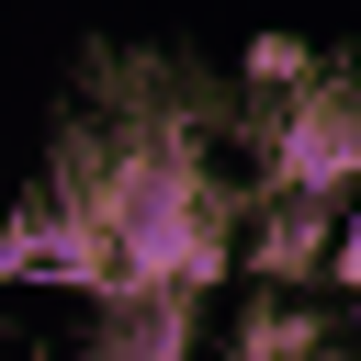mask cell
I'll list each match as a JSON object with an SVG mask.
<instances>
[{
  "mask_svg": "<svg viewBox=\"0 0 361 361\" xmlns=\"http://www.w3.org/2000/svg\"><path fill=\"white\" fill-rule=\"evenodd\" d=\"M248 79H259V90H271V79H293V90H305V79H327V68H316L293 34H259V45H248Z\"/></svg>",
  "mask_w": 361,
  "mask_h": 361,
  "instance_id": "3",
  "label": "cell"
},
{
  "mask_svg": "<svg viewBox=\"0 0 361 361\" xmlns=\"http://www.w3.org/2000/svg\"><path fill=\"white\" fill-rule=\"evenodd\" d=\"M316 338H327V327H316V316H293V305H259V316L237 327V350H259V361H271V350H316Z\"/></svg>",
  "mask_w": 361,
  "mask_h": 361,
  "instance_id": "2",
  "label": "cell"
},
{
  "mask_svg": "<svg viewBox=\"0 0 361 361\" xmlns=\"http://www.w3.org/2000/svg\"><path fill=\"white\" fill-rule=\"evenodd\" d=\"M192 327H203V293H180V282L102 293V350H113V361H180Z\"/></svg>",
  "mask_w": 361,
  "mask_h": 361,
  "instance_id": "1",
  "label": "cell"
}]
</instances>
